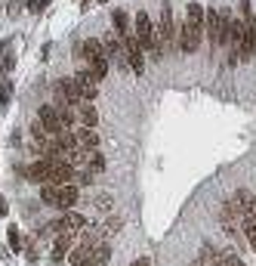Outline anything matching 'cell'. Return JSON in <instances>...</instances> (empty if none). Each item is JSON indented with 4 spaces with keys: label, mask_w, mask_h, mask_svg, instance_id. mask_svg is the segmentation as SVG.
Instances as JSON below:
<instances>
[{
    "label": "cell",
    "mask_w": 256,
    "mask_h": 266,
    "mask_svg": "<svg viewBox=\"0 0 256 266\" xmlns=\"http://www.w3.org/2000/svg\"><path fill=\"white\" fill-rule=\"evenodd\" d=\"M10 96H13V84H4V87H0V108L10 105Z\"/></svg>",
    "instance_id": "obj_23"
},
{
    "label": "cell",
    "mask_w": 256,
    "mask_h": 266,
    "mask_svg": "<svg viewBox=\"0 0 256 266\" xmlns=\"http://www.w3.org/2000/svg\"><path fill=\"white\" fill-rule=\"evenodd\" d=\"M213 266H247V263L241 260V254H238V251H219Z\"/></svg>",
    "instance_id": "obj_14"
},
{
    "label": "cell",
    "mask_w": 256,
    "mask_h": 266,
    "mask_svg": "<svg viewBox=\"0 0 256 266\" xmlns=\"http://www.w3.org/2000/svg\"><path fill=\"white\" fill-rule=\"evenodd\" d=\"M229 208L235 211V217H244V220H253L256 223V198L247 192V189H238V192L232 195Z\"/></svg>",
    "instance_id": "obj_3"
},
{
    "label": "cell",
    "mask_w": 256,
    "mask_h": 266,
    "mask_svg": "<svg viewBox=\"0 0 256 266\" xmlns=\"http://www.w3.org/2000/svg\"><path fill=\"white\" fill-rule=\"evenodd\" d=\"M136 41L142 44V50H149L155 56V62H161L164 50H161V41H158V28L152 25V19H149V13H145V10L136 13Z\"/></svg>",
    "instance_id": "obj_1"
},
{
    "label": "cell",
    "mask_w": 256,
    "mask_h": 266,
    "mask_svg": "<svg viewBox=\"0 0 256 266\" xmlns=\"http://www.w3.org/2000/svg\"><path fill=\"white\" fill-rule=\"evenodd\" d=\"M158 41H161V50H164V53H167V50H173V44H176V28H173V10H170V4H164V7H161Z\"/></svg>",
    "instance_id": "obj_2"
},
{
    "label": "cell",
    "mask_w": 256,
    "mask_h": 266,
    "mask_svg": "<svg viewBox=\"0 0 256 266\" xmlns=\"http://www.w3.org/2000/svg\"><path fill=\"white\" fill-rule=\"evenodd\" d=\"M62 232H65V226H62V220H56V223H47V226H44V229H41L38 235H41V239H53V235L59 239Z\"/></svg>",
    "instance_id": "obj_18"
},
{
    "label": "cell",
    "mask_w": 256,
    "mask_h": 266,
    "mask_svg": "<svg viewBox=\"0 0 256 266\" xmlns=\"http://www.w3.org/2000/svg\"><path fill=\"white\" fill-rule=\"evenodd\" d=\"M204 16H207V13H204L201 4H189V7H186V22H189V25H201V28H204Z\"/></svg>",
    "instance_id": "obj_17"
},
{
    "label": "cell",
    "mask_w": 256,
    "mask_h": 266,
    "mask_svg": "<svg viewBox=\"0 0 256 266\" xmlns=\"http://www.w3.org/2000/svg\"><path fill=\"white\" fill-rule=\"evenodd\" d=\"M244 239H247V245L256 251V223H253V220H244Z\"/></svg>",
    "instance_id": "obj_20"
},
{
    "label": "cell",
    "mask_w": 256,
    "mask_h": 266,
    "mask_svg": "<svg viewBox=\"0 0 256 266\" xmlns=\"http://www.w3.org/2000/svg\"><path fill=\"white\" fill-rule=\"evenodd\" d=\"M78 198H81V189H78L75 183L59 186V208H75V204H78Z\"/></svg>",
    "instance_id": "obj_10"
},
{
    "label": "cell",
    "mask_w": 256,
    "mask_h": 266,
    "mask_svg": "<svg viewBox=\"0 0 256 266\" xmlns=\"http://www.w3.org/2000/svg\"><path fill=\"white\" fill-rule=\"evenodd\" d=\"M201 37H204V28H201V25L182 22V28H179V50H182V53H195V50L201 47Z\"/></svg>",
    "instance_id": "obj_4"
},
{
    "label": "cell",
    "mask_w": 256,
    "mask_h": 266,
    "mask_svg": "<svg viewBox=\"0 0 256 266\" xmlns=\"http://www.w3.org/2000/svg\"><path fill=\"white\" fill-rule=\"evenodd\" d=\"M78 124H81V127H96V124H99V111H96L90 102H81V105H78Z\"/></svg>",
    "instance_id": "obj_12"
},
{
    "label": "cell",
    "mask_w": 256,
    "mask_h": 266,
    "mask_svg": "<svg viewBox=\"0 0 256 266\" xmlns=\"http://www.w3.org/2000/svg\"><path fill=\"white\" fill-rule=\"evenodd\" d=\"M87 68H90V71L96 74V78L102 81V78H105V74H108V59H96V62H90Z\"/></svg>",
    "instance_id": "obj_21"
},
{
    "label": "cell",
    "mask_w": 256,
    "mask_h": 266,
    "mask_svg": "<svg viewBox=\"0 0 256 266\" xmlns=\"http://www.w3.org/2000/svg\"><path fill=\"white\" fill-rule=\"evenodd\" d=\"M75 81H78V87H81V96H84V102H93L96 96H99V78L90 71V68H81L78 74H75Z\"/></svg>",
    "instance_id": "obj_5"
},
{
    "label": "cell",
    "mask_w": 256,
    "mask_h": 266,
    "mask_svg": "<svg viewBox=\"0 0 256 266\" xmlns=\"http://www.w3.org/2000/svg\"><path fill=\"white\" fill-rule=\"evenodd\" d=\"M41 201H44V204H53V208H59V186H53V183H44V186H41Z\"/></svg>",
    "instance_id": "obj_16"
},
{
    "label": "cell",
    "mask_w": 256,
    "mask_h": 266,
    "mask_svg": "<svg viewBox=\"0 0 256 266\" xmlns=\"http://www.w3.org/2000/svg\"><path fill=\"white\" fill-rule=\"evenodd\" d=\"M7 242H10V248H13V251H22V248H25V242H22V232H19V226H10V229H7Z\"/></svg>",
    "instance_id": "obj_19"
},
{
    "label": "cell",
    "mask_w": 256,
    "mask_h": 266,
    "mask_svg": "<svg viewBox=\"0 0 256 266\" xmlns=\"http://www.w3.org/2000/svg\"><path fill=\"white\" fill-rule=\"evenodd\" d=\"M112 19H115V31H118L121 37H130V34H133V31H130V16H127L124 10H115Z\"/></svg>",
    "instance_id": "obj_15"
},
{
    "label": "cell",
    "mask_w": 256,
    "mask_h": 266,
    "mask_svg": "<svg viewBox=\"0 0 256 266\" xmlns=\"http://www.w3.org/2000/svg\"><path fill=\"white\" fill-rule=\"evenodd\" d=\"M68 263H71V266H96L93 248H87V245H78L75 251L68 254Z\"/></svg>",
    "instance_id": "obj_9"
},
{
    "label": "cell",
    "mask_w": 256,
    "mask_h": 266,
    "mask_svg": "<svg viewBox=\"0 0 256 266\" xmlns=\"http://www.w3.org/2000/svg\"><path fill=\"white\" fill-rule=\"evenodd\" d=\"M71 245H75V232H62V235L56 239V248H53V260H62V257H68Z\"/></svg>",
    "instance_id": "obj_13"
},
{
    "label": "cell",
    "mask_w": 256,
    "mask_h": 266,
    "mask_svg": "<svg viewBox=\"0 0 256 266\" xmlns=\"http://www.w3.org/2000/svg\"><path fill=\"white\" fill-rule=\"evenodd\" d=\"M25 257H28L31 263L38 260V248H34V242H28V245H25Z\"/></svg>",
    "instance_id": "obj_25"
},
{
    "label": "cell",
    "mask_w": 256,
    "mask_h": 266,
    "mask_svg": "<svg viewBox=\"0 0 256 266\" xmlns=\"http://www.w3.org/2000/svg\"><path fill=\"white\" fill-rule=\"evenodd\" d=\"M130 266H152V260H149V257H136Z\"/></svg>",
    "instance_id": "obj_26"
},
{
    "label": "cell",
    "mask_w": 256,
    "mask_h": 266,
    "mask_svg": "<svg viewBox=\"0 0 256 266\" xmlns=\"http://www.w3.org/2000/svg\"><path fill=\"white\" fill-rule=\"evenodd\" d=\"M38 121H41L50 133L65 130V121H62V115H59V108H56V105H41V108H38Z\"/></svg>",
    "instance_id": "obj_6"
},
{
    "label": "cell",
    "mask_w": 256,
    "mask_h": 266,
    "mask_svg": "<svg viewBox=\"0 0 256 266\" xmlns=\"http://www.w3.org/2000/svg\"><path fill=\"white\" fill-rule=\"evenodd\" d=\"M84 59H87V65H90V62H96V59H112V56H108V50H105L102 41L90 37V41H84Z\"/></svg>",
    "instance_id": "obj_8"
},
{
    "label": "cell",
    "mask_w": 256,
    "mask_h": 266,
    "mask_svg": "<svg viewBox=\"0 0 256 266\" xmlns=\"http://www.w3.org/2000/svg\"><path fill=\"white\" fill-rule=\"evenodd\" d=\"M75 145L84 149V152L99 149V133H96L93 127H81V130H75Z\"/></svg>",
    "instance_id": "obj_7"
},
{
    "label": "cell",
    "mask_w": 256,
    "mask_h": 266,
    "mask_svg": "<svg viewBox=\"0 0 256 266\" xmlns=\"http://www.w3.org/2000/svg\"><path fill=\"white\" fill-rule=\"evenodd\" d=\"M102 4H105V0H102Z\"/></svg>",
    "instance_id": "obj_29"
},
{
    "label": "cell",
    "mask_w": 256,
    "mask_h": 266,
    "mask_svg": "<svg viewBox=\"0 0 256 266\" xmlns=\"http://www.w3.org/2000/svg\"><path fill=\"white\" fill-rule=\"evenodd\" d=\"M0 217H7V201L0 198Z\"/></svg>",
    "instance_id": "obj_28"
},
{
    "label": "cell",
    "mask_w": 256,
    "mask_h": 266,
    "mask_svg": "<svg viewBox=\"0 0 256 266\" xmlns=\"http://www.w3.org/2000/svg\"><path fill=\"white\" fill-rule=\"evenodd\" d=\"M62 226H65V232H84L87 229V217L84 214H78V211H68L65 217H62Z\"/></svg>",
    "instance_id": "obj_11"
},
{
    "label": "cell",
    "mask_w": 256,
    "mask_h": 266,
    "mask_svg": "<svg viewBox=\"0 0 256 266\" xmlns=\"http://www.w3.org/2000/svg\"><path fill=\"white\" fill-rule=\"evenodd\" d=\"M118 229H121V217H112V220L102 223V232H105V235H115Z\"/></svg>",
    "instance_id": "obj_22"
},
{
    "label": "cell",
    "mask_w": 256,
    "mask_h": 266,
    "mask_svg": "<svg viewBox=\"0 0 256 266\" xmlns=\"http://www.w3.org/2000/svg\"><path fill=\"white\" fill-rule=\"evenodd\" d=\"M47 4H50V0H28V13L38 16V13H44V10H47Z\"/></svg>",
    "instance_id": "obj_24"
},
{
    "label": "cell",
    "mask_w": 256,
    "mask_h": 266,
    "mask_svg": "<svg viewBox=\"0 0 256 266\" xmlns=\"http://www.w3.org/2000/svg\"><path fill=\"white\" fill-rule=\"evenodd\" d=\"M4 78H7V65H0V87H4Z\"/></svg>",
    "instance_id": "obj_27"
}]
</instances>
